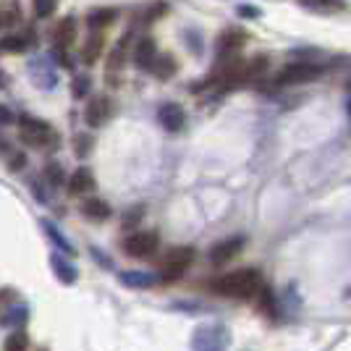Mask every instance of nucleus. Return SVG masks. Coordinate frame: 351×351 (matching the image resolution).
<instances>
[{"mask_svg": "<svg viewBox=\"0 0 351 351\" xmlns=\"http://www.w3.org/2000/svg\"><path fill=\"white\" fill-rule=\"evenodd\" d=\"M215 291L223 296H234V299H252L263 291V276L257 270L244 267V270H236L215 280Z\"/></svg>", "mask_w": 351, "mask_h": 351, "instance_id": "obj_1", "label": "nucleus"}, {"mask_svg": "<svg viewBox=\"0 0 351 351\" xmlns=\"http://www.w3.org/2000/svg\"><path fill=\"white\" fill-rule=\"evenodd\" d=\"M228 328L223 322H207V325H199L191 336V349L194 351H226L228 346Z\"/></svg>", "mask_w": 351, "mask_h": 351, "instance_id": "obj_2", "label": "nucleus"}, {"mask_svg": "<svg viewBox=\"0 0 351 351\" xmlns=\"http://www.w3.org/2000/svg\"><path fill=\"white\" fill-rule=\"evenodd\" d=\"M194 260V249L189 247H176L168 252V257L162 260V276L160 280L165 283H173L184 276V270L189 267V263Z\"/></svg>", "mask_w": 351, "mask_h": 351, "instance_id": "obj_3", "label": "nucleus"}, {"mask_svg": "<svg viewBox=\"0 0 351 351\" xmlns=\"http://www.w3.org/2000/svg\"><path fill=\"white\" fill-rule=\"evenodd\" d=\"M21 142L29 147H45L50 145V142H56V134H53V129L45 121L21 118Z\"/></svg>", "mask_w": 351, "mask_h": 351, "instance_id": "obj_4", "label": "nucleus"}, {"mask_svg": "<svg viewBox=\"0 0 351 351\" xmlns=\"http://www.w3.org/2000/svg\"><path fill=\"white\" fill-rule=\"evenodd\" d=\"M322 73L320 66L315 63H291L278 73V84L280 87H291V84H307L312 79H317Z\"/></svg>", "mask_w": 351, "mask_h": 351, "instance_id": "obj_5", "label": "nucleus"}, {"mask_svg": "<svg viewBox=\"0 0 351 351\" xmlns=\"http://www.w3.org/2000/svg\"><path fill=\"white\" fill-rule=\"evenodd\" d=\"M123 247L132 257H152L158 249V234L155 231H134L132 236H126Z\"/></svg>", "mask_w": 351, "mask_h": 351, "instance_id": "obj_6", "label": "nucleus"}, {"mask_svg": "<svg viewBox=\"0 0 351 351\" xmlns=\"http://www.w3.org/2000/svg\"><path fill=\"white\" fill-rule=\"evenodd\" d=\"M29 73H32V82H34L40 89H56V84H58V76H56L53 66H50L45 58L32 60Z\"/></svg>", "mask_w": 351, "mask_h": 351, "instance_id": "obj_7", "label": "nucleus"}, {"mask_svg": "<svg viewBox=\"0 0 351 351\" xmlns=\"http://www.w3.org/2000/svg\"><path fill=\"white\" fill-rule=\"evenodd\" d=\"M158 118H160L162 129H168V132H181V126H184V121H186L184 108H181V105H176V103L162 105Z\"/></svg>", "mask_w": 351, "mask_h": 351, "instance_id": "obj_8", "label": "nucleus"}, {"mask_svg": "<svg viewBox=\"0 0 351 351\" xmlns=\"http://www.w3.org/2000/svg\"><path fill=\"white\" fill-rule=\"evenodd\" d=\"M108 116H110V100H105V97H95L87 105V110H84V118H87V123L92 129L103 126L105 121H108Z\"/></svg>", "mask_w": 351, "mask_h": 351, "instance_id": "obj_9", "label": "nucleus"}, {"mask_svg": "<svg viewBox=\"0 0 351 351\" xmlns=\"http://www.w3.org/2000/svg\"><path fill=\"white\" fill-rule=\"evenodd\" d=\"M241 247H244V239H228V241H220L218 247H213V252H210V260H213L215 265L228 263V260H234L236 254L241 252Z\"/></svg>", "mask_w": 351, "mask_h": 351, "instance_id": "obj_10", "label": "nucleus"}, {"mask_svg": "<svg viewBox=\"0 0 351 351\" xmlns=\"http://www.w3.org/2000/svg\"><path fill=\"white\" fill-rule=\"evenodd\" d=\"M244 43H247V34H244L241 29L223 32V34L218 37V53L220 56H231V53H236Z\"/></svg>", "mask_w": 351, "mask_h": 351, "instance_id": "obj_11", "label": "nucleus"}, {"mask_svg": "<svg viewBox=\"0 0 351 351\" xmlns=\"http://www.w3.org/2000/svg\"><path fill=\"white\" fill-rule=\"evenodd\" d=\"M95 189V176L89 168H76L71 176V181H69V191L71 194H87V191Z\"/></svg>", "mask_w": 351, "mask_h": 351, "instance_id": "obj_12", "label": "nucleus"}, {"mask_svg": "<svg viewBox=\"0 0 351 351\" xmlns=\"http://www.w3.org/2000/svg\"><path fill=\"white\" fill-rule=\"evenodd\" d=\"M73 40H76V21H73V19H63V21H58V27L53 29V43L58 45L60 50H66Z\"/></svg>", "mask_w": 351, "mask_h": 351, "instance_id": "obj_13", "label": "nucleus"}, {"mask_svg": "<svg viewBox=\"0 0 351 351\" xmlns=\"http://www.w3.org/2000/svg\"><path fill=\"white\" fill-rule=\"evenodd\" d=\"M155 58H158V47H155V43L152 40H139V45H136V53H134V63L139 66V69H152V63H155Z\"/></svg>", "mask_w": 351, "mask_h": 351, "instance_id": "obj_14", "label": "nucleus"}, {"mask_svg": "<svg viewBox=\"0 0 351 351\" xmlns=\"http://www.w3.org/2000/svg\"><path fill=\"white\" fill-rule=\"evenodd\" d=\"M121 283L129 286V289H149V286L158 283V276L145 273V270H129V273L121 276Z\"/></svg>", "mask_w": 351, "mask_h": 351, "instance_id": "obj_15", "label": "nucleus"}, {"mask_svg": "<svg viewBox=\"0 0 351 351\" xmlns=\"http://www.w3.org/2000/svg\"><path fill=\"white\" fill-rule=\"evenodd\" d=\"M21 21V5L16 0H0V29Z\"/></svg>", "mask_w": 351, "mask_h": 351, "instance_id": "obj_16", "label": "nucleus"}, {"mask_svg": "<svg viewBox=\"0 0 351 351\" xmlns=\"http://www.w3.org/2000/svg\"><path fill=\"white\" fill-rule=\"evenodd\" d=\"M307 11H315V14H341L346 5H343V0H299Z\"/></svg>", "mask_w": 351, "mask_h": 351, "instance_id": "obj_17", "label": "nucleus"}, {"mask_svg": "<svg viewBox=\"0 0 351 351\" xmlns=\"http://www.w3.org/2000/svg\"><path fill=\"white\" fill-rule=\"evenodd\" d=\"M50 265H53V270H56L58 280H63V283H76L79 273H76V267H73L69 260H63L60 254H53V257H50Z\"/></svg>", "mask_w": 351, "mask_h": 351, "instance_id": "obj_18", "label": "nucleus"}, {"mask_svg": "<svg viewBox=\"0 0 351 351\" xmlns=\"http://www.w3.org/2000/svg\"><path fill=\"white\" fill-rule=\"evenodd\" d=\"M103 34L100 32H92V37H89L87 43H84V50H82V60L87 63V66H92L95 60L100 58V53H103Z\"/></svg>", "mask_w": 351, "mask_h": 351, "instance_id": "obj_19", "label": "nucleus"}, {"mask_svg": "<svg viewBox=\"0 0 351 351\" xmlns=\"http://www.w3.org/2000/svg\"><path fill=\"white\" fill-rule=\"evenodd\" d=\"M116 8H97V11H92V14L87 16V24L92 27V29H103V27H108V24H113L116 21Z\"/></svg>", "mask_w": 351, "mask_h": 351, "instance_id": "obj_20", "label": "nucleus"}, {"mask_svg": "<svg viewBox=\"0 0 351 351\" xmlns=\"http://www.w3.org/2000/svg\"><path fill=\"white\" fill-rule=\"evenodd\" d=\"M176 69H178V66H176V58H173V56H158L149 71L155 73L158 79H171V76L176 73Z\"/></svg>", "mask_w": 351, "mask_h": 351, "instance_id": "obj_21", "label": "nucleus"}, {"mask_svg": "<svg viewBox=\"0 0 351 351\" xmlns=\"http://www.w3.org/2000/svg\"><path fill=\"white\" fill-rule=\"evenodd\" d=\"M82 210H84V215L92 220H105L110 215V207H108V202H103V199H87Z\"/></svg>", "mask_w": 351, "mask_h": 351, "instance_id": "obj_22", "label": "nucleus"}, {"mask_svg": "<svg viewBox=\"0 0 351 351\" xmlns=\"http://www.w3.org/2000/svg\"><path fill=\"white\" fill-rule=\"evenodd\" d=\"M43 228L47 231V236H50V239H53V241H56V244H58V247L66 252V254H73V247L69 244V241H66V239H63V236L58 234V228H56L50 220H43Z\"/></svg>", "mask_w": 351, "mask_h": 351, "instance_id": "obj_23", "label": "nucleus"}, {"mask_svg": "<svg viewBox=\"0 0 351 351\" xmlns=\"http://www.w3.org/2000/svg\"><path fill=\"white\" fill-rule=\"evenodd\" d=\"M29 40H32V32L27 37H8V40L0 43V47H3V50H11V53H21V50H27L32 45Z\"/></svg>", "mask_w": 351, "mask_h": 351, "instance_id": "obj_24", "label": "nucleus"}, {"mask_svg": "<svg viewBox=\"0 0 351 351\" xmlns=\"http://www.w3.org/2000/svg\"><path fill=\"white\" fill-rule=\"evenodd\" d=\"M32 3H34V14L40 16V19L53 16L56 8H58V0H32Z\"/></svg>", "mask_w": 351, "mask_h": 351, "instance_id": "obj_25", "label": "nucleus"}, {"mask_svg": "<svg viewBox=\"0 0 351 351\" xmlns=\"http://www.w3.org/2000/svg\"><path fill=\"white\" fill-rule=\"evenodd\" d=\"M24 320H27V309L24 307H14L3 315V325H21Z\"/></svg>", "mask_w": 351, "mask_h": 351, "instance_id": "obj_26", "label": "nucleus"}, {"mask_svg": "<svg viewBox=\"0 0 351 351\" xmlns=\"http://www.w3.org/2000/svg\"><path fill=\"white\" fill-rule=\"evenodd\" d=\"M27 349V336L21 330H16L14 336L5 338V351H24Z\"/></svg>", "mask_w": 351, "mask_h": 351, "instance_id": "obj_27", "label": "nucleus"}, {"mask_svg": "<svg viewBox=\"0 0 351 351\" xmlns=\"http://www.w3.org/2000/svg\"><path fill=\"white\" fill-rule=\"evenodd\" d=\"M45 173H47L53 186H60V184H63V168H60L58 162H50V165L45 168Z\"/></svg>", "mask_w": 351, "mask_h": 351, "instance_id": "obj_28", "label": "nucleus"}, {"mask_svg": "<svg viewBox=\"0 0 351 351\" xmlns=\"http://www.w3.org/2000/svg\"><path fill=\"white\" fill-rule=\"evenodd\" d=\"M89 92V79L87 76H76L73 79V97H84Z\"/></svg>", "mask_w": 351, "mask_h": 351, "instance_id": "obj_29", "label": "nucleus"}, {"mask_svg": "<svg viewBox=\"0 0 351 351\" xmlns=\"http://www.w3.org/2000/svg\"><path fill=\"white\" fill-rule=\"evenodd\" d=\"M239 16H244V19H257V16H260V8H254V5H241V8H239Z\"/></svg>", "mask_w": 351, "mask_h": 351, "instance_id": "obj_30", "label": "nucleus"}, {"mask_svg": "<svg viewBox=\"0 0 351 351\" xmlns=\"http://www.w3.org/2000/svg\"><path fill=\"white\" fill-rule=\"evenodd\" d=\"M89 145H92V139H84V136H79V139H76V155H87Z\"/></svg>", "mask_w": 351, "mask_h": 351, "instance_id": "obj_31", "label": "nucleus"}, {"mask_svg": "<svg viewBox=\"0 0 351 351\" xmlns=\"http://www.w3.org/2000/svg\"><path fill=\"white\" fill-rule=\"evenodd\" d=\"M11 121H14V113H11L8 108L0 105V123H11Z\"/></svg>", "mask_w": 351, "mask_h": 351, "instance_id": "obj_32", "label": "nucleus"}]
</instances>
